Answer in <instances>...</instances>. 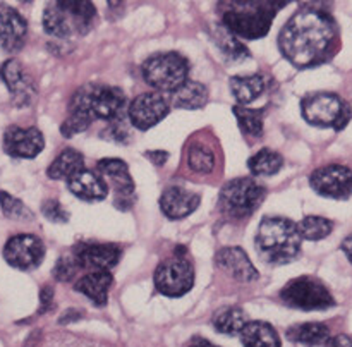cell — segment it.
<instances>
[{
    "instance_id": "obj_1",
    "label": "cell",
    "mask_w": 352,
    "mask_h": 347,
    "mask_svg": "<svg viewBox=\"0 0 352 347\" xmlns=\"http://www.w3.org/2000/svg\"><path fill=\"white\" fill-rule=\"evenodd\" d=\"M278 48L294 67H318L340 48L337 21L327 10L302 7L278 33Z\"/></svg>"
},
{
    "instance_id": "obj_2",
    "label": "cell",
    "mask_w": 352,
    "mask_h": 347,
    "mask_svg": "<svg viewBox=\"0 0 352 347\" xmlns=\"http://www.w3.org/2000/svg\"><path fill=\"white\" fill-rule=\"evenodd\" d=\"M126 103L122 89L105 85H85L72 95L69 103V115L60 126V133L65 137L82 133L93 120L105 122L124 117L122 109Z\"/></svg>"
},
{
    "instance_id": "obj_3",
    "label": "cell",
    "mask_w": 352,
    "mask_h": 347,
    "mask_svg": "<svg viewBox=\"0 0 352 347\" xmlns=\"http://www.w3.org/2000/svg\"><path fill=\"white\" fill-rule=\"evenodd\" d=\"M287 5V2H274V0H232L223 2L222 23L234 36L244 40H258L267 36L270 31L275 14Z\"/></svg>"
},
{
    "instance_id": "obj_4",
    "label": "cell",
    "mask_w": 352,
    "mask_h": 347,
    "mask_svg": "<svg viewBox=\"0 0 352 347\" xmlns=\"http://www.w3.org/2000/svg\"><path fill=\"white\" fill-rule=\"evenodd\" d=\"M256 251L267 263L284 265L294 261L301 253L298 223L284 216H265L258 225Z\"/></svg>"
},
{
    "instance_id": "obj_5",
    "label": "cell",
    "mask_w": 352,
    "mask_h": 347,
    "mask_svg": "<svg viewBox=\"0 0 352 347\" xmlns=\"http://www.w3.org/2000/svg\"><path fill=\"white\" fill-rule=\"evenodd\" d=\"M96 9L91 2H54L43 14L45 33L54 38H69L72 33L86 34L93 26Z\"/></svg>"
},
{
    "instance_id": "obj_6",
    "label": "cell",
    "mask_w": 352,
    "mask_h": 347,
    "mask_svg": "<svg viewBox=\"0 0 352 347\" xmlns=\"http://www.w3.org/2000/svg\"><path fill=\"white\" fill-rule=\"evenodd\" d=\"M301 113L311 126L342 131L351 122L352 109L346 100L336 93L318 91L302 96Z\"/></svg>"
},
{
    "instance_id": "obj_7",
    "label": "cell",
    "mask_w": 352,
    "mask_h": 347,
    "mask_svg": "<svg viewBox=\"0 0 352 347\" xmlns=\"http://www.w3.org/2000/svg\"><path fill=\"white\" fill-rule=\"evenodd\" d=\"M143 78L151 88L162 93H174L188 81L189 62L184 55L167 52V54L151 55L144 60Z\"/></svg>"
},
{
    "instance_id": "obj_8",
    "label": "cell",
    "mask_w": 352,
    "mask_h": 347,
    "mask_svg": "<svg viewBox=\"0 0 352 347\" xmlns=\"http://www.w3.org/2000/svg\"><path fill=\"white\" fill-rule=\"evenodd\" d=\"M155 287L167 298H181L195 285V267L184 246L174 249V256L162 261L155 270Z\"/></svg>"
},
{
    "instance_id": "obj_9",
    "label": "cell",
    "mask_w": 352,
    "mask_h": 347,
    "mask_svg": "<svg viewBox=\"0 0 352 347\" xmlns=\"http://www.w3.org/2000/svg\"><path fill=\"white\" fill-rule=\"evenodd\" d=\"M267 191L251 177H239L229 181L220 191L219 205L226 216L248 219L263 203Z\"/></svg>"
},
{
    "instance_id": "obj_10",
    "label": "cell",
    "mask_w": 352,
    "mask_h": 347,
    "mask_svg": "<svg viewBox=\"0 0 352 347\" xmlns=\"http://www.w3.org/2000/svg\"><path fill=\"white\" fill-rule=\"evenodd\" d=\"M280 299L291 308L313 311V309H329L336 306V299L330 294L327 285L315 277H298L289 282L280 291Z\"/></svg>"
},
{
    "instance_id": "obj_11",
    "label": "cell",
    "mask_w": 352,
    "mask_h": 347,
    "mask_svg": "<svg viewBox=\"0 0 352 347\" xmlns=\"http://www.w3.org/2000/svg\"><path fill=\"white\" fill-rule=\"evenodd\" d=\"M313 191L332 199H347L352 196V170L346 165L330 164L309 175Z\"/></svg>"
},
{
    "instance_id": "obj_12",
    "label": "cell",
    "mask_w": 352,
    "mask_h": 347,
    "mask_svg": "<svg viewBox=\"0 0 352 347\" xmlns=\"http://www.w3.org/2000/svg\"><path fill=\"white\" fill-rule=\"evenodd\" d=\"M3 258L17 270H33L45 258V244L34 234H17L3 246Z\"/></svg>"
},
{
    "instance_id": "obj_13",
    "label": "cell",
    "mask_w": 352,
    "mask_h": 347,
    "mask_svg": "<svg viewBox=\"0 0 352 347\" xmlns=\"http://www.w3.org/2000/svg\"><path fill=\"white\" fill-rule=\"evenodd\" d=\"M168 112H170V103L162 93L157 91L138 95L131 102L129 110H127L131 124L140 131H146L157 126L160 120L168 115Z\"/></svg>"
},
{
    "instance_id": "obj_14",
    "label": "cell",
    "mask_w": 352,
    "mask_h": 347,
    "mask_svg": "<svg viewBox=\"0 0 352 347\" xmlns=\"http://www.w3.org/2000/svg\"><path fill=\"white\" fill-rule=\"evenodd\" d=\"M120 247L107 243H78L72 247V258L79 270L110 271L120 260Z\"/></svg>"
},
{
    "instance_id": "obj_15",
    "label": "cell",
    "mask_w": 352,
    "mask_h": 347,
    "mask_svg": "<svg viewBox=\"0 0 352 347\" xmlns=\"http://www.w3.org/2000/svg\"><path fill=\"white\" fill-rule=\"evenodd\" d=\"M96 167H98L100 174L105 177L103 181H109V184L113 188L117 208H131L134 198V181L131 177L126 161L119 160V158H103Z\"/></svg>"
},
{
    "instance_id": "obj_16",
    "label": "cell",
    "mask_w": 352,
    "mask_h": 347,
    "mask_svg": "<svg viewBox=\"0 0 352 347\" xmlns=\"http://www.w3.org/2000/svg\"><path fill=\"white\" fill-rule=\"evenodd\" d=\"M0 78L10 91L14 105L19 109L30 105L31 100L36 95V86L17 58H9L0 65Z\"/></svg>"
},
{
    "instance_id": "obj_17",
    "label": "cell",
    "mask_w": 352,
    "mask_h": 347,
    "mask_svg": "<svg viewBox=\"0 0 352 347\" xmlns=\"http://www.w3.org/2000/svg\"><path fill=\"white\" fill-rule=\"evenodd\" d=\"M43 148V134L36 127L10 126L3 133V151L14 158H34Z\"/></svg>"
},
{
    "instance_id": "obj_18",
    "label": "cell",
    "mask_w": 352,
    "mask_h": 347,
    "mask_svg": "<svg viewBox=\"0 0 352 347\" xmlns=\"http://www.w3.org/2000/svg\"><path fill=\"white\" fill-rule=\"evenodd\" d=\"M28 23L16 9L0 2V48L7 54H16L24 47Z\"/></svg>"
},
{
    "instance_id": "obj_19",
    "label": "cell",
    "mask_w": 352,
    "mask_h": 347,
    "mask_svg": "<svg viewBox=\"0 0 352 347\" xmlns=\"http://www.w3.org/2000/svg\"><path fill=\"white\" fill-rule=\"evenodd\" d=\"M217 265L232 278L239 282H253L258 278V270L254 265L251 263L250 256L246 251L239 246H229L222 247L217 253Z\"/></svg>"
},
{
    "instance_id": "obj_20",
    "label": "cell",
    "mask_w": 352,
    "mask_h": 347,
    "mask_svg": "<svg viewBox=\"0 0 352 347\" xmlns=\"http://www.w3.org/2000/svg\"><path fill=\"white\" fill-rule=\"evenodd\" d=\"M199 201H201V198L196 192L188 191L184 188H177V186H172V188H167L162 192L160 208L165 216H168L172 220H179L191 215L199 206Z\"/></svg>"
},
{
    "instance_id": "obj_21",
    "label": "cell",
    "mask_w": 352,
    "mask_h": 347,
    "mask_svg": "<svg viewBox=\"0 0 352 347\" xmlns=\"http://www.w3.org/2000/svg\"><path fill=\"white\" fill-rule=\"evenodd\" d=\"M65 182H67L69 191L85 201H102L109 194V186L103 181V177H98L95 172L88 168L78 172Z\"/></svg>"
},
{
    "instance_id": "obj_22",
    "label": "cell",
    "mask_w": 352,
    "mask_h": 347,
    "mask_svg": "<svg viewBox=\"0 0 352 347\" xmlns=\"http://www.w3.org/2000/svg\"><path fill=\"white\" fill-rule=\"evenodd\" d=\"M110 271H88L76 280L74 289L85 294L95 306H105L109 301V289L112 285Z\"/></svg>"
},
{
    "instance_id": "obj_23",
    "label": "cell",
    "mask_w": 352,
    "mask_h": 347,
    "mask_svg": "<svg viewBox=\"0 0 352 347\" xmlns=\"http://www.w3.org/2000/svg\"><path fill=\"white\" fill-rule=\"evenodd\" d=\"M243 347H282L277 330L265 322H248L241 330Z\"/></svg>"
},
{
    "instance_id": "obj_24",
    "label": "cell",
    "mask_w": 352,
    "mask_h": 347,
    "mask_svg": "<svg viewBox=\"0 0 352 347\" xmlns=\"http://www.w3.org/2000/svg\"><path fill=\"white\" fill-rule=\"evenodd\" d=\"M208 102V89L205 85L198 81H186L181 88L170 93V102L177 109L186 110H198L203 109Z\"/></svg>"
},
{
    "instance_id": "obj_25",
    "label": "cell",
    "mask_w": 352,
    "mask_h": 347,
    "mask_svg": "<svg viewBox=\"0 0 352 347\" xmlns=\"http://www.w3.org/2000/svg\"><path fill=\"white\" fill-rule=\"evenodd\" d=\"M85 157L72 148H65L48 167L47 175L54 181H67L78 172L85 170Z\"/></svg>"
},
{
    "instance_id": "obj_26",
    "label": "cell",
    "mask_w": 352,
    "mask_h": 347,
    "mask_svg": "<svg viewBox=\"0 0 352 347\" xmlns=\"http://www.w3.org/2000/svg\"><path fill=\"white\" fill-rule=\"evenodd\" d=\"M230 91L234 93L237 102L246 107L248 103L254 102L258 96L267 88V81L261 74H250V76H234L230 78Z\"/></svg>"
},
{
    "instance_id": "obj_27",
    "label": "cell",
    "mask_w": 352,
    "mask_h": 347,
    "mask_svg": "<svg viewBox=\"0 0 352 347\" xmlns=\"http://www.w3.org/2000/svg\"><path fill=\"white\" fill-rule=\"evenodd\" d=\"M330 328L325 323L309 322L294 325L287 330V339L302 346H325L330 339Z\"/></svg>"
},
{
    "instance_id": "obj_28",
    "label": "cell",
    "mask_w": 352,
    "mask_h": 347,
    "mask_svg": "<svg viewBox=\"0 0 352 347\" xmlns=\"http://www.w3.org/2000/svg\"><path fill=\"white\" fill-rule=\"evenodd\" d=\"M284 165V158L280 153L270 150V148H261L258 153L248 160V168L256 177H267V175H275Z\"/></svg>"
},
{
    "instance_id": "obj_29",
    "label": "cell",
    "mask_w": 352,
    "mask_h": 347,
    "mask_svg": "<svg viewBox=\"0 0 352 347\" xmlns=\"http://www.w3.org/2000/svg\"><path fill=\"white\" fill-rule=\"evenodd\" d=\"M188 165L196 174H212L215 168V153L203 141H192L188 150Z\"/></svg>"
},
{
    "instance_id": "obj_30",
    "label": "cell",
    "mask_w": 352,
    "mask_h": 347,
    "mask_svg": "<svg viewBox=\"0 0 352 347\" xmlns=\"http://www.w3.org/2000/svg\"><path fill=\"white\" fill-rule=\"evenodd\" d=\"M246 323V313L236 306L220 309L213 316V326H215L217 332L223 333V335H239Z\"/></svg>"
},
{
    "instance_id": "obj_31",
    "label": "cell",
    "mask_w": 352,
    "mask_h": 347,
    "mask_svg": "<svg viewBox=\"0 0 352 347\" xmlns=\"http://www.w3.org/2000/svg\"><path fill=\"white\" fill-rule=\"evenodd\" d=\"M234 115H236L239 129L243 134L251 137H260L263 134L265 110L263 109H248L244 105L234 107Z\"/></svg>"
},
{
    "instance_id": "obj_32",
    "label": "cell",
    "mask_w": 352,
    "mask_h": 347,
    "mask_svg": "<svg viewBox=\"0 0 352 347\" xmlns=\"http://www.w3.org/2000/svg\"><path fill=\"white\" fill-rule=\"evenodd\" d=\"M38 347H112L109 342L88 339L71 332H54L45 335Z\"/></svg>"
},
{
    "instance_id": "obj_33",
    "label": "cell",
    "mask_w": 352,
    "mask_h": 347,
    "mask_svg": "<svg viewBox=\"0 0 352 347\" xmlns=\"http://www.w3.org/2000/svg\"><path fill=\"white\" fill-rule=\"evenodd\" d=\"M215 38V43L219 45L222 54L226 55L229 60H243V58L250 57V52L244 47L243 41L237 36H234L229 30H226L223 26H219L213 33Z\"/></svg>"
},
{
    "instance_id": "obj_34",
    "label": "cell",
    "mask_w": 352,
    "mask_h": 347,
    "mask_svg": "<svg viewBox=\"0 0 352 347\" xmlns=\"http://www.w3.org/2000/svg\"><path fill=\"white\" fill-rule=\"evenodd\" d=\"M333 230L332 220L325 219V216L318 215H309L305 216L301 222L298 223V232L301 239L306 240H322L330 236Z\"/></svg>"
},
{
    "instance_id": "obj_35",
    "label": "cell",
    "mask_w": 352,
    "mask_h": 347,
    "mask_svg": "<svg viewBox=\"0 0 352 347\" xmlns=\"http://www.w3.org/2000/svg\"><path fill=\"white\" fill-rule=\"evenodd\" d=\"M0 208H2L3 215L7 219L12 220H31L33 219V213L31 210L24 205L21 199L14 198L12 194L6 191H0Z\"/></svg>"
},
{
    "instance_id": "obj_36",
    "label": "cell",
    "mask_w": 352,
    "mask_h": 347,
    "mask_svg": "<svg viewBox=\"0 0 352 347\" xmlns=\"http://www.w3.org/2000/svg\"><path fill=\"white\" fill-rule=\"evenodd\" d=\"M78 263L74 261V258L71 256H60L55 263L54 268V277L57 278L58 282H69L78 275Z\"/></svg>"
},
{
    "instance_id": "obj_37",
    "label": "cell",
    "mask_w": 352,
    "mask_h": 347,
    "mask_svg": "<svg viewBox=\"0 0 352 347\" xmlns=\"http://www.w3.org/2000/svg\"><path fill=\"white\" fill-rule=\"evenodd\" d=\"M41 213L45 215V219L55 223H64L69 220V212H65L64 206L57 199H47L41 206Z\"/></svg>"
},
{
    "instance_id": "obj_38",
    "label": "cell",
    "mask_w": 352,
    "mask_h": 347,
    "mask_svg": "<svg viewBox=\"0 0 352 347\" xmlns=\"http://www.w3.org/2000/svg\"><path fill=\"white\" fill-rule=\"evenodd\" d=\"M103 134H105L103 137H109V139L116 141V143H127V141L131 139L129 131H127L126 126H124V117L110 122L109 129H105V133Z\"/></svg>"
},
{
    "instance_id": "obj_39",
    "label": "cell",
    "mask_w": 352,
    "mask_h": 347,
    "mask_svg": "<svg viewBox=\"0 0 352 347\" xmlns=\"http://www.w3.org/2000/svg\"><path fill=\"white\" fill-rule=\"evenodd\" d=\"M52 299H54V289L50 287V285H43L41 287V292H40V313H45L48 311V309H52Z\"/></svg>"
},
{
    "instance_id": "obj_40",
    "label": "cell",
    "mask_w": 352,
    "mask_h": 347,
    "mask_svg": "<svg viewBox=\"0 0 352 347\" xmlns=\"http://www.w3.org/2000/svg\"><path fill=\"white\" fill-rule=\"evenodd\" d=\"M325 347H352V335L340 333V335L330 337V339L327 340Z\"/></svg>"
},
{
    "instance_id": "obj_41",
    "label": "cell",
    "mask_w": 352,
    "mask_h": 347,
    "mask_svg": "<svg viewBox=\"0 0 352 347\" xmlns=\"http://www.w3.org/2000/svg\"><path fill=\"white\" fill-rule=\"evenodd\" d=\"M144 155H146V158H150L155 165H164L168 158L167 151H146Z\"/></svg>"
},
{
    "instance_id": "obj_42",
    "label": "cell",
    "mask_w": 352,
    "mask_h": 347,
    "mask_svg": "<svg viewBox=\"0 0 352 347\" xmlns=\"http://www.w3.org/2000/svg\"><path fill=\"white\" fill-rule=\"evenodd\" d=\"M342 251L344 253H346V256H347V260L351 261L352 263V234H349V236L346 237V239L342 240Z\"/></svg>"
},
{
    "instance_id": "obj_43",
    "label": "cell",
    "mask_w": 352,
    "mask_h": 347,
    "mask_svg": "<svg viewBox=\"0 0 352 347\" xmlns=\"http://www.w3.org/2000/svg\"><path fill=\"white\" fill-rule=\"evenodd\" d=\"M189 347H220V346H215V344H212L206 339H195L191 344H189Z\"/></svg>"
}]
</instances>
